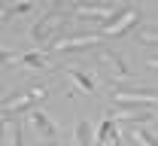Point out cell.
Returning a JSON list of instances; mask_svg holds the SVG:
<instances>
[{
  "instance_id": "52a82bcc",
  "label": "cell",
  "mask_w": 158,
  "mask_h": 146,
  "mask_svg": "<svg viewBox=\"0 0 158 146\" xmlns=\"http://www.w3.org/2000/svg\"><path fill=\"white\" fill-rule=\"evenodd\" d=\"M98 61L103 64V67H106L110 73H113V79H122V82H125V79L131 76V70H128V64L122 61V58H118L116 52H106V49H103V52L98 55Z\"/></svg>"
},
{
  "instance_id": "ac0fdd59",
  "label": "cell",
  "mask_w": 158,
  "mask_h": 146,
  "mask_svg": "<svg viewBox=\"0 0 158 146\" xmlns=\"http://www.w3.org/2000/svg\"><path fill=\"white\" fill-rule=\"evenodd\" d=\"M12 61V58H9V55H6V52H3V49H0V67H6V64Z\"/></svg>"
},
{
  "instance_id": "6da1fadb",
  "label": "cell",
  "mask_w": 158,
  "mask_h": 146,
  "mask_svg": "<svg viewBox=\"0 0 158 146\" xmlns=\"http://www.w3.org/2000/svg\"><path fill=\"white\" fill-rule=\"evenodd\" d=\"M113 101L118 106H155L158 91H149V88H113Z\"/></svg>"
},
{
  "instance_id": "9c48e42d",
  "label": "cell",
  "mask_w": 158,
  "mask_h": 146,
  "mask_svg": "<svg viewBox=\"0 0 158 146\" xmlns=\"http://www.w3.org/2000/svg\"><path fill=\"white\" fill-rule=\"evenodd\" d=\"M31 125H34V131H37L43 140H52L58 134V125H52V119L43 110H31Z\"/></svg>"
},
{
  "instance_id": "ba28073f",
  "label": "cell",
  "mask_w": 158,
  "mask_h": 146,
  "mask_svg": "<svg viewBox=\"0 0 158 146\" xmlns=\"http://www.w3.org/2000/svg\"><path fill=\"white\" fill-rule=\"evenodd\" d=\"M61 24H64V12H61V9H58V12L52 9L43 21H37V27H34V40H37V43L49 40V34H52V31H58Z\"/></svg>"
},
{
  "instance_id": "5bb4252c",
  "label": "cell",
  "mask_w": 158,
  "mask_h": 146,
  "mask_svg": "<svg viewBox=\"0 0 158 146\" xmlns=\"http://www.w3.org/2000/svg\"><path fill=\"white\" fill-rule=\"evenodd\" d=\"M131 140H134L137 146H158V140H155V137H149L143 128H131Z\"/></svg>"
},
{
  "instance_id": "4fadbf2b",
  "label": "cell",
  "mask_w": 158,
  "mask_h": 146,
  "mask_svg": "<svg viewBox=\"0 0 158 146\" xmlns=\"http://www.w3.org/2000/svg\"><path fill=\"white\" fill-rule=\"evenodd\" d=\"M73 140H76V146H94V140H91V122L79 119L76 131H73Z\"/></svg>"
},
{
  "instance_id": "ffe728a7",
  "label": "cell",
  "mask_w": 158,
  "mask_h": 146,
  "mask_svg": "<svg viewBox=\"0 0 158 146\" xmlns=\"http://www.w3.org/2000/svg\"><path fill=\"white\" fill-rule=\"evenodd\" d=\"M52 146H55V143H52Z\"/></svg>"
},
{
  "instance_id": "5b68a950",
  "label": "cell",
  "mask_w": 158,
  "mask_h": 146,
  "mask_svg": "<svg viewBox=\"0 0 158 146\" xmlns=\"http://www.w3.org/2000/svg\"><path fill=\"white\" fill-rule=\"evenodd\" d=\"M152 119V106H116L113 122H128V125H140Z\"/></svg>"
},
{
  "instance_id": "30bf717a",
  "label": "cell",
  "mask_w": 158,
  "mask_h": 146,
  "mask_svg": "<svg viewBox=\"0 0 158 146\" xmlns=\"http://www.w3.org/2000/svg\"><path fill=\"white\" fill-rule=\"evenodd\" d=\"M94 143L98 146H118V134H116V122H113V119H106V116L100 119Z\"/></svg>"
},
{
  "instance_id": "8992f818",
  "label": "cell",
  "mask_w": 158,
  "mask_h": 146,
  "mask_svg": "<svg viewBox=\"0 0 158 146\" xmlns=\"http://www.w3.org/2000/svg\"><path fill=\"white\" fill-rule=\"evenodd\" d=\"M100 34H76V37H64V40H52V52H64V49H85L94 46Z\"/></svg>"
},
{
  "instance_id": "e0dca14e",
  "label": "cell",
  "mask_w": 158,
  "mask_h": 146,
  "mask_svg": "<svg viewBox=\"0 0 158 146\" xmlns=\"http://www.w3.org/2000/svg\"><path fill=\"white\" fill-rule=\"evenodd\" d=\"M21 12H31V3H19V6H12V9H3L6 19H9V15H21Z\"/></svg>"
},
{
  "instance_id": "8fae6325",
  "label": "cell",
  "mask_w": 158,
  "mask_h": 146,
  "mask_svg": "<svg viewBox=\"0 0 158 146\" xmlns=\"http://www.w3.org/2000/svg\"><path fill=\"white\" fill-rule=\"evenodd\" d=\"M0 146H21V125L15 119H3L0 128Z\"/></svg>"
},
{
  "instance_id": "7c38bea8",
  "label": "cell",
  "mask_w": 158,
  "mask_h": 146,
  "mask_svg": "<svg viewBox=\"0 0 158 146\" xmlns=\"http://www.w3.org/2000/svg\"><path fill=\"white\" fill-rule=\"evenodd\" d=\"M64 73H67V79H70L73 85H79V88H82V94H94V82H91L85 73H79V70H73V67H67Z\"/></svg>"
},
{
  "instance_id": "3957f363",
  "label": "cell",
  "mask_w": 158,
  "mask_h": 146,
  "mask_svg": "<svg viewBox=\"0 0 158 146\" xmlns=\"http://www.w3.org/2000/svg\"><path fill=\"white\" fill-rule=\"evenodd\" d=\"M43 98H46V85H37V88H31V91H19V94H12L9 101H3V113L27 110L34 101H43Z\"/></svg>"
},
{
  "instance_id": "277c9868",
  "label": "cell",
  "mask_w": 158,
  "mask_h": 146,
  "mask_svg": "<svg viewBox=\"0 0 158 146\" xmlns=\"http://www.w3.org/2000/svg\"><path fill=\"white\" fill-rule=\"evenodd\" d=\"M73 12L82 19H113L116 12H122L116 3H76Z\"/></svg>"
},
{
  "instance_id": "2e32d148",
  "label": "cell",
  "mask_w": 158,
  "mask_h": 146,
  "mask_svg": "<svg viewBox=\"0 0 158 146\" xmlns=\"http://www.w3.org/2000/svg\"><path fill=\"white\" fill-rule=\"evenodd\" d=\"M137 37H140L143 43H155V46H158V31H149V27H143Z\"/></svg>"
},
{
  "instance_id": "d6986e66",
  "label": "cell",
  "mask_w": 158,
  "mask_h": 146,
  "mask_svg": "<svg viewBox=\"0 0 158 146\" xmlns=\"http://www.w3.org/2000/svg\"><path fill=\"white\" fill-rule=\"evenodd\" d=\"M149 70H155V73H158V55H155V58H149Z\"/></svg>"
},
{
  "instance_id": "7a4b0ae2",
  "label": "cell",
  "mask_w": 158,
  "mask_h": 146,
  "mask_svg": "<svg viewBox=\"0 0 158 146\" xmlns=\"http://www.w3.org/2000/svg\"><path fill=\"white\" fill-rule=\"evenodd\" d=\"M137 21H140V9H137V6H125L116 19L103 27V34H106V37H122V34H125L128 27H134Z\"/></svg>"
},
{
  "instance_id": "9a60e30c",
  "label": "cell",
  "mask_w": 158,
  "mask_h": 146,
  "mask_svg": "<svg viewBox=\"0 0 158 146\" xmlns=\"http://www.w3.org/2000/svg\"><path fill=\"white\" fill-rule=\"evenodd\" d=\"M19 61H21V64H27V67H49V61H46L43 55H37V52H27V55H21Z\"/></svg>"
}]
</instances>
